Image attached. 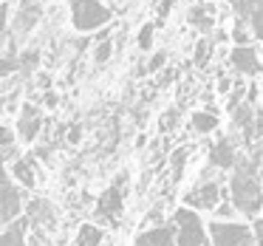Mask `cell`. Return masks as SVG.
Masks as SVG:
<instances>
[{"label":"cell","mask_w":263,"mask_h":246,"mask_svg":"<svg viewBox=\"0 0 263 246\" xmlns=\"http://www.w3.org/2000/svg\"><path fill=\"white\" fill-rule=\"evenodd\" d=\"M229 198L243 215H257L263 210V181L255 170V161L246 159L235 164V173L229 178Z\"/></svg>","instance_id":"cell-1"},{"label":"cell","mask_w":263,"mask_h":246,"mask_svg":"<svg viewBox=\"0 0 263 246\" xmlns=\"http://www.w3.org/2000/svg\"><path fill=\"white\" fill-rule=\"evenodd\" d=\"M212 170H215V167H210V170L195 181V187L184 195V204L187 206L201 210V212H215V206L227 198V184H223V178Z\"/></svg>","instance_id":"cell-2"},{"label":"cell","mask_w":263,"mask_h":246,"mask_svg":"<svg viewBox=\"0 0 263 246\" xmlns=\"http://www.w3.org/2000/svg\"><path fill=\"white\" fill-rule=\"evenodd\" d=\"M125 187H127V170H122L116 176V181L99 195L97 206H93V218L99 223L119 226V215H122V206H125Z\"/></svg>","instance_id":"cell-3"},{"label":"cell","mask_w":263,"mask_h":246,"mask_svg":"<svg viewBox=\"0 0 263 246\" xmlns=\"http://www.w3.org/2000/svg\"><path fill=\"white\" fill-rule=\"evenodd\" d=\"M110 9L99 0H71V23L77 31H97L110 23Z\"/></svg>","instance_id":"cell-4"},{"label":"cell","mask_w":263,"mask_h":246,"mask_svg":"<svg viewBox=\"0 0 263 246\" xmlns=\"http://www.w3.org/2000/svg\"><path fill=\"white\" fill-rule=\"evenodd\" d=\"M212 238V246H255V229L235 221H210L206 226Z\"/></svg>","instance_id":"cell-5"},{"label":"cell","mask_w":263,"mask_h":246,"mask_svg":"<svg viewBox=\"0 0 263 246\" xmlns=\"http://www.w3.org/2000/svg\"><path fill=\"white\" fill-rule=\"evenodd\" d=\"M17 184L20 181L12 176V170L3 176V210H0V221L3 223H12L23 212V190Z\"/></svg>","instance_id":"cell-6"},{"label":"cell","mask_w":263,"mask_h":246,"mask_svg":"<svg viewBox=\"0 0 263 246\" xmlns=\"http://www.w3.org/2000/svg\"><path fill=\"white\" fill-rule=\"evenodd\" d=\"M229 63H232V68L238 71L240 77H257L263 71V63L260 57H257V51L252 46H238L232 48V54H229Z\"/></svg>","instance_id":"cell-7"},{"label":"cell","mask_w":263,"mask_h":246,"mask_svg":"<svg viewBox=\"0 0 263 246\" xmlns=\"http://www.w3.org/2000/svg\"><path fill=\"white\" fill-rule=\"evenodd\" d=\"M238 17H243L252 26V37L263 40V0H229Z\"/></svg>","instance_id":"cell-8"},{"label":"cell","mask_w":263,"mask_h":246,"mask_svg":"<svg viewBox=\"0 0 263 246\" xmlns=\"http://www.w3.org/2000/svg\"><path fill=\"white\" fill-rule=\"evenodd\" d=\"M43 130V113L37 105H23V110H20L17 116V136L20 142H34L37 136H40Z\"/></svg>","instance_id":"cell-9"},{"label":"cell","mask_w":263,"mask_h":246,"mask_svg":"<svg viewBox=\"0 0 263 246\" xmlns=\"http://www.w3.org/2000/svg\"><path fill=\"white\" fill-rule=\"evenodd\" d=\"M26 215L31 218V223H34L37 235L43 232V229H48L51 232L54 226H57V215H54V206L48 204L46 198H34L29 204V210H26Z\"/></svg>","instance_id":"cell-10"},{"label":"cell","mask_w":263,"mask_h":246,"mask_svg":"<svg viewBox=\"0 0 263 246\" xmlns=\"http://www.w3.org/2000/svg\"><path fill=\"white\" fill-rule=\"evenodd\" d=\"M232 122H235V127H240V133H243V142L249 144L252 139L257 136V130H255V122H257V110H255V102H240L238 108L232 110Z\"/></svg>","instance_id":"cell-11"},{"label":"cell","mask_w":263,"mask_h":246,"mask_svg":"<svg viewBox=\"0 0 263 246\" xmlns=\"http://www.w3.org/2000/svg\"><path fill=\"white\" fill-rule=\"evenodd\" d=\"M235 164H238L235 144L229 142L227 136H221L215 144H212V150H210V167H215V170H232Z\"/></svg>","instance_id":"cell-12"},{"label":"cell","mask_w":263,"mask_h":246,"mask_svg":"<svg viewBox=\"0 0 263 246\" xmlns=\"http://www.w3.org/2000/svg\"><path fill=\"white\" fill-rule=\"evenodd\" d=\"M43 17V6L37 0H23L20 3V12H17V20H14V34H29Z\"/></svg>","instance_id":"cell-13"},{"label":"cell","mask_w":263,"mask_h":246,"mask_svg":"<svg viewBox=\"0 0 263 246\" xmlns=\"http://www.w3.org/2000/svg\"><path fill=\"white\" fill-rule=\"evenodd\" d=\"M12 176L20 181L23 190H34L40 184V167H37V161L31 156H23V159H17L12 164Z\"/></svg>","instance_id":"cell-14"},{"label":"cell","mask_w":263,"mask_h":246,"mask_svg":"<svg viewBox=\"0 0 263 246\" xmlns=\"http://www.w3.org/2000/svg\"><path fill=\"white\" fill-rule=\"evenodd\" d=\"M31 218H14L12 223H6L3 235H0V246H26V235H29Z\"/></svg>","instance_id":"cell-15"},{"label":"cell","mask_w":263,"mask_h":246,"mask_svg":"<svg viewBox=\"0 0 263 246\" xmlns=\"http://www.w3.org/2000/svg\"><path fill=\"white\" fill-rule=\"evenodd\" d=\"M212 14H215V9L210 6V3H204V6H193L190 9V14H187V23L193 26L195 31H201V34H210L212 29H215V17H212Z\"/></svg>","instance_id":"cell-16"},{"label":"cell","mask_w":263,"mask_h":246,"mask_svg":"<svg viewBox=\"0 0 263 246\" xmlns=\"http://www.w3.org/2000/svg\"><path fill=\"white\" fill-rule=\"evenodd\" d=\"M102 226L99 223H82L80 232H77V246H102Z\"/></svg>","instance_id":"cell-17"},{"label":"cell","mask_w":263,"mask_h":246,"mask_svg":"<svg viewBox=\"0 0 263 246\" xmlns=\"http://www.w3.org/2000/svg\"><path fill=\"white\" fill-rule=\"evenodd\" d=\"M190 125H193L195 133H212L218 127V113H212V110H198V113H193V119H190Z\"/></svg>","instance_id":"cell-18"},{"label":"cell","mask_w":263,"mask_h":246,"mask_svg":"<svg viewBox=\"0 0 263 246\" xmlns=\"http://www.w3.org/2000/svg\"><path fill=\"white\" fill-rule=\"evenodd\" d=\"M187 159H190V150H187V147L173 150V156H170V178H173V184L181 181L184 167H187Z\"/></svg>","instance_id":"cell-19"},{"label":"cell","mask_w":263,"mask_h":246,"mask_svg":"<svg viewBox=\"0 0 263 246\" xmlns=\"http://www.w3.org/2000/svg\"><path fill=\"white\" fill-rule=\"evenodd\" d=\"M212 57V43L206 40V37H201L198 43H195V51H193V63L198 65V68H204L206 63H210Z\"/></svg>","instance_id":"cell-20"},{"label":"cell","mask_w":263,"mask_h":246,"mask_svg":"<svg viewBox=\"0 0 263 246\" xmlns=\"http://www.w3.org/2000/svg\"><path fill=\"white\" fill-rule=\"evenodd\" d=\"M249 31L252 26L246 23L243 17H235V29H232V40L238 43V46H249Z\"/></svg>","instance_id":"cell-21"},{"label":"cell","mask_w":263,"mask_h":246,"mask_svg":"<svg viewBox=\"0 0 263 246\" xmlns=\"http://www.w3.org/2000/svg\"><path fill=\"white\" fill-rule=\"evenodd\" d=\"M110 57H114V40H110V37L108 40H99L97 48H93V60H97L99 65H105Z\"/></svg>","instance_id":"cell-22"},{"label":"cell","mask_w":263,"mask_h":246,"mask_svg":"<svg viewBox=\"0 0 263 246\" xmlns=\"http://www.w3.org/2000/svg\"><path fill=\"white\" fill-rule=\"evenodd\" d=\"M0 136H3V159L12 161L14 153H17V147H14V130H12V127H3Z\"/></svg>","instance_id":"cell-23"},{"label":"cell","mask_w":263,"mask_h":246,"mask_svg":"<svg viewBox=\"0 0 263 246\" xmlns=\"http://www.w3.org/2000/svg\"><path fill=\"white\" fill-rule=\"evenodd\" d=\"M153 34H156V26H153V23H144L142 31H139L136 46L142 48V51H150V48H153Z\"/></svg>","instance_id":"cell-24"},{"label":"cell","mask_w":263,"mask_h":246,"mask_svg":"<svg viewBox=\"0 0 263 246\" xmlns=\"http://www.w3.org/2000/svg\"><path fill=\"white\" fill-rule=\"evenodd\" d=\"M37 63H40V51H37V48H29V51L20 54V71H23V74H29L31 68H37Z\"/></svg>","instance_id":"cell-25"},{"label":"cell","mask_w":263,"mask_h":246,"mask_svg":"<svg viewBox=\"0 0 263 246\" xmlns=\"http://www.w3.org/2000/svg\"><path fill=\"white\" fill-rule=\"evenodd\" d=\"M164 65H167V51H159V54H153V57H150L147 71H150V74H156V71L164 68Z\"/></svg>","instance_id":"cell-26"},{"label":"cell","mask_w":263,"mask_h":246,"mask_svg":"<svg viewBox=\"0 0 263 246\" xmlns=\"http://www.w3.org/2000/svg\"><path fill=\"white\" fill-rule=\"evenodd\" d=\"M147 223H153V226H159V223H164V204H156L153 210L147 212Z\"/></svg>","instance_id":"cell-27"},{"label":"cell","mask_w":263,"mask_h":246,"mask_svg":"<svg viewBox=\"0 0 263 246\" xmlns=\"http://www.w3.org/2000/svg\"><path fill=\"white\" fill-rule=\"evenodd\" d=\"M243 93H249V91H246V85H243V82H238V88H235V91H232V97H229V110H235V108H238V105H240V99H243Z\"/></svg>","instance_id":"cell-28"},{"label":"cell","mask_w":263,"mask_h":246,"mask_svg":"<svg viewBox=\"0 0 263 246\" xmlns=\"http://www.w3.org/2000/svg\"><path fill=\"white\" fill-rule=\"evenodd\" d=\"M65 139H68V144H80L82 142V127L80 125H71V130H68V136H65Z\"/></svg>","instance_id":"cell-29"},{"label":"cell","mask_w":263,"mask_h":246,"mask_svg":"<svg viewBox=\"0 0 263 246\" xmlns=\"http://www.w3.org/2000/svg\"><path fill=\"white\" fill-rule=\"evenodd\" d=\"M170 9H173V0H159V6H156V12H159V23L170 14Z\"/></svg>","instance_id":"cell-30"},{"label":"cell","mask_w":263,"mask_h":246,"mask_svg":"<svg viewBox=\"0 0 263 246\" xmlns=\"http://www.w3.org/2000/svg\"><path fill=\"white\" fill-rule=\"evenodd\" d=\"M43 105H46V108H57V93H54L51 88L43 91Z\"/></svg>","instance_id":"cell-31"},{"label":"cell","mask_w":263,"mask_h":246,"mask_svg":"<svg viewBox=\"0 0 263 246\" xmlns=\"http://www.w3.org/2000/svg\"><path fill=\"white\" fill-rule=\"evenodd\" d=\"M252 229H255V240H257V246H263V218H255Z\"/></svg>","instance_id":"cell-32"},{"label":"cell","mask_w":263,"mask_h":246,"mask_svg":"<svg viewBox=\"0 0 263 246\" xmlns=\"http://www.w3.org/2000/svg\"><path fill=\"white\" fill-rule=\"evenodd\" d=\"M229 91H232V82L227 77H218V93H229Z\"/></svg>","instance_id":"cell-33"},{"label":"cell","mask_w":263,"mask_h":246,"mask_svg":"<svg viewBox=\"0 0 263 246\" xmlns=\"http://www.w3.org/2000/svg\"><path fill=\"white\" fill-rule=\"evenodd\" d=\"M173 77H176V71H164V74H161V77H159V82H156V85H159V88H164V85H170V80H173Z\"/></svg>","instance_id":"cell-34"},{"label":"cell","mask_w":263,"mask_h":246,"mask_svg":"<svg viewBox=\"0 0 263 246\" xmlns=\"http://www.w3.org/2000/svg\"><path fill=\"white\" fill-rule=\"evenodd\" d=\"M176 116H178L176 110H170V113L164 116V122H161V125H164V127H161V130H170V125H173V122H176Z\"/></svg>","instance_id":"cell-35"},{"label":"cell","mask_w":263,"mask_h":246,"mask_svg":"<svg viewBox=\"0 0 263 246\" xmlns=\"http://www.w3.org/2000/svg\"><path fill=\"white\" fill-rule=\"evenodd\" d=\"M40 88H43V91L51 88V77H48V74H40Z\"/></svg>","instance_id":"cell-36"},{"label":"cell","mask_w":263,"mask_h":246,"mask_svg":"<svg viewBox=\"0 0 263 246\" xmlns=\"http://www.w3.org/2000/svg\"><path fill=\"white\" fill-rule=\"evenodd\" d=\"M133 246H147V243H144V240H139V238H136V243H133Z\"/></svg>","instance_id":"cell-37"},{"label":"cell","mask_w":263,"mask_h":246,"mask_svg":"<svg viewBox=\"0 0 263 246\" xmlns=\"http://www.w3.org/2000/svg\"><path fill=\"white\" fill-rule=\"evenodd\" d=\"M260 181H263V170H260Z\"/></svg>","instance_id":"cell-38"}]
</instances>
